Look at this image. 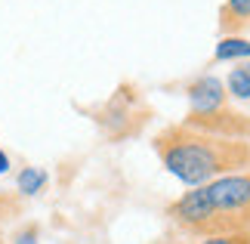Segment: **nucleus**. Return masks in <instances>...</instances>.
<instances>
[{
  "instance_id": "nucleus-1",
  "label": "nucleus",
  "mask_w": 250,
  "mask_h": 244,
  "mask_svg": "<svg viewBox=\"0 0 250 244\" xmlns=\"http://www.w3.org/2000/svg\"><path fill=\"white\" fill-rule=\"evenodd\" d=\"M151 145L164 170L186 189L204 185L226 173L250 170V139H229L186 124H173L164 127Z\"/></svg>"
},
{
  "instance_id": "nucleus-2",
  "label": "nucleus",
  "mask_w": 250,
  "mask_h": 244,
  "mask_svg": "<svg viewBox=\"0 0 250 244\" xmlns=\"http://www.w3.org/2000/svg\"><path fill=\"white\" fill-rule=\"evenodd\" d=\"M167 217L188 238L250 232V170L186 189L167 204Z\"/></svg>"
},
{
  "instance_id": "nucleus-3",
  "label": "nucleus",
  "mask_w": 250,
  "mask_h": 244,
  "mask_svg": "<svg viewBox=\"0 0 250 244\" xmlns=\"http://www.w3.org/2000/svg\"><path fill=\"white\" fill-rule=\"evenodd\" d=\"M186 99H188V114H213L229 109V93L226 84L216 74H201L186 84Z\"/></svg>"
},
{
  "instance_id": "nucleus-4",
  "label": "nucleus",
  "mask_w": 250,
  "mask_h": 244,
  "mask_svg": "<svg viewBox=\"0 0 250 244\" xmlns=\"http://www.w3.org/2000/svg\"><path fill=\"white\" fill-rule=\"evenodd\" d=\"M133 96L130 99H124V90L121 93H114V99L102 109V114H99V121H102V127L108 130L111 136H124V133H130L133 127H136V118H133Z\"/></svg>"
},
{
  "instance_id": "nucleus-5",
  "label": "nucleus",
  "mask_w": 250,
  "mask_h": 244,
  "mask_svg": "<svg viewBox=\"0 0 250 244\" xmlns=\"http://www.w3.org/2000/svg\"><path fill=\"white\" fill-rule=\"evenodd\" d=\"M244 28H250V0H226L219 6V31L241 34Z\"/></svg>"
},
{
  "instance_id": "nucleus-6",
  "label": "nucleus",
  "mask_w": 250,
  "mask_h": 244,
  "mask_svg": "<svg viewBox=\"0 0 250 244\" xmlns=\"http://www.w3.org/2000/svg\"><path fill=\"white\" fill-rule=\"evenodd\" d=\"M213 59L216 62H241L250 59V41L241 34H223L213 50Z\"/></svg>"
},
{
  "instance_id": "nucleus-7",
  "label": "nucleus",
  "mask_w": 250,
  "mask_h": 244,
  "mask_svg": "<svg viewBox=\"0 0 250 244\" xmlns=\"http://www.w3.org/2000/svg\"><path fill=\"white\" fill-rule=\"evenodd\" d=\"M46 182H50V173H46L43 167H22L16 173V192L25 195V198L41 195L46 189Z\"/></svg>"
},
{
  "instance_id": "nucleus-8",
  "label": "nucleus",
  "mask_w": 250,
  "mask_h": 244,
  "mask_svg": "<svg viewBox=\"0 0 250 244\" xmlns=\"http://www.w3.org/2000/svg\"><path fill=\"white\" fill-rule=\"evenodd\" d=\"M226 93H229V99L250 102V77L244 71V65H238V68L229 71V77H226Z\"/></svg>"
},
{
  "instance_id": "nucleus-9",
  "label": "nucleus",
  "mask_w": 250,
  "mask_h": 244,
  "mask_svg": "<svg viewBox=\"0 0 250 244\" xmlns=\"http://www.w3.org/2000/svg\"><path fill=\"white\" fill-rule=\"evenodd\" d=\"M191 244H250V232H235V235H210V238H195Z\"/></svg>"
},
{
  "instance_id": "nucleus-10",
  "label": "nucleus",
  "mask_w": 250,
  "mask_h": 244,
  "mask_svg": "<svg viewBox=\"0 0 250 244\" xmlns=\"http://www.w3.org/2000/svg\"><path fill=\"white\" fill-rule=\"evenodd\" d=\"M9 244H41V229L37 226H22L19 232H13Z\"/></svg>"
},
{
  "instance_id": "nucleus-11",
  "label": "nucleus",
  "mask_w": 250,
  "mask_h": 244,
  "mask_svg": "<svg viewBox=\"0 0 250 244\" xmlns=\"http://www.w3.org/2000/svg\"><path fill=\"white\" fill-rule=\"evenodd\" d=\"M9 167H13V161H9V155L0 149V177H3V173H9Z\"/></svg>"
},
{
  "instance_id": "nucleus-12",
  "label": "nucleus",
  "mask_w": 250,
  "mask_h": 244,
  "mask_svg": "<svg viewBox=\"0 0 250 244\" xmlns=\"http://www.w3.org/2000/svg\"><path fill=\"white\" fill-rule=\"evenodd\" d=\"M158 244H186V241H158Z\"/></svg>"
},
{
  "instance_id": "nucleus-13",
  "label": "nucleus",
  "mask_w": 250,
  "mask_h": 244,
  "mask_svg": "<svg viewBox=\"0 0 250 244\" xmlns=\"http://www.w3.org/2000/svg\"><path fill=\"white\" fill-rule=\"evenodd\" d=\"M244 71H247V77H250V62H244Z\"/></svg>"
}]
</instances>
